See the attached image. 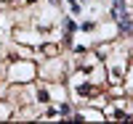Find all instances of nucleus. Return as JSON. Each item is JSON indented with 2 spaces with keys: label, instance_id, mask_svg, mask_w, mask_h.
<instances>
[{
  "label": "nucleus",
  "instance_id": "20e7f679",
  "mask_svg": "<svg viewBox=\"0 0 133 124\" xmlns=\"http://www.w3.org/2000/svg\"><path fill=\"white\" fill-rule=\"evenodd\" d=\"M24 3H27V5L32 8V5H37V3H40V0H24Z\"/></svg>",
  "mask_w": 133,
  "mask_h": 124
},
{
  "label": "nucleus",
  "instance_id": "7ed1b4c3",
  "mask_svg": "<svg viewBox=\"0 0 133 124\" xmlns=\"http://www.w3.org/2000/svg\"><path fill=\"white\" fill-rule=\"evenodd\" d=\"M96 27H98V21H93V19L80 21V32H85V35H96Z\"/></svg>",
  "mask_w": 133,
  "mask_h": 124
},
{
  "label": "nucleus",
  "instance_id": "f257e3e1",
  "mask_svg": "<svg viewBox=\"0 0 133 124\" xmlns=\"http://www.w3.org/2000/svg\"><path fill=\"white\" fill-rule=\"evenodd\" d=\"M37 77V66L32 61H14L5 71V79L8 85H27Z\"/></svg>",
  "mask_w": 133,
  "mask_h": 124
},
{
  "label": "nucleus",
  "instance_id": "39448f33",
  "mask_svg": "<svg viewBox=\"0 0 133 124\" xmlns=\"http://www.w3.org/2000/svg\"><path fill=\"white\" fill-rule=\"evenodd\" d=\"M128 53H130V55H133V40H130V48H128Z\"/></svg>",
  "mask_w": 133,
  "mask_h": 124
},
{
  "label": "nucleus",
  "instance_id": "423d86ee",
  "mask_svg": "<svg viewBox=\"0 0 133 124\" xmlns=\"http://www.w3.org/2000/svg\"><path fill=\"white\" fill-rule=\"evenodd\" d=\"M0 74H3V69H0Z\"/></svg>",
  "mask_w": 133,
  "mask_h": 124
},
{
  "label": "nucleus",
  "instance_id": "f03ea898",
  "mask_svg": "<svg viewBox=\"0 0 133 124\" xmlns=\"http://www.w3.org/2000/svg\"><path fill=\"white\" fill-rule=\"evenodd\" d=\"M61 32L64 35H77L80 32V24L75 21V16H64L61 19Z\"/></svg>",
  "mask_w": 133,
  "mask_h": 124
}]
</instances>
